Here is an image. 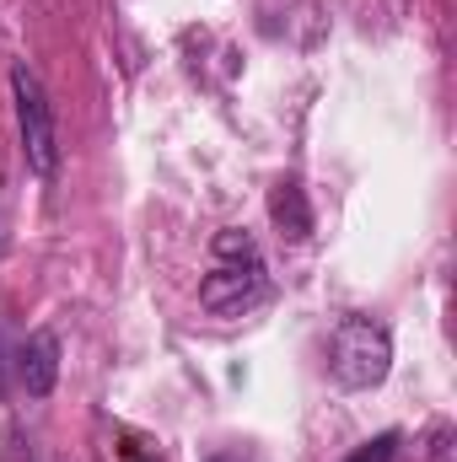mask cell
Here are the masks:
<instances>
[{
    "label": "cell",
    "instance_id": "7a4b0ae2",
    "mask_svg": "<svg viewBox=\"0 0 457 462\" xmlns=\"http://www.w3.org/2000/svg\"><path fill=\"white\" fill-rule=\"evenodd\" d=\"M387 371H393V334L377 318H340L329 334V376L360 393V387H377Z\"/></svg>",
    "mask_w": 457,
    "mask_h": 462
},
{
    "label": "cell",
    "instance_id": "6da1fadb",
    "mask_svg": "<svg viewBox=\"0 0 457 462\" xmlns=\"http://www.w3.org/2000/svg\"><path fill=\"white\" fill-rule=\"evenodd\" d=\"M216 269L200 280V307L210 318H242L269 296V269L258 258V242L247 231H221L210 242Z\"/></svg>",
    "mask_w": 457,
    "mask_h": 462
},
{
    "label": "cell",
    "instance_id": "52a82bcc",
    "mask_svg": "<svg viewBox=\"0 0 457 462\" xmlns=\"http://www.w3.org/2000/svg\"><path fill=\"white\" fill-rule=\"evenodd\" d=\"M431 462H452V430H436V447H431Z\"/></svg>",
    "mask_w": 457,
    "mask_h": 462
},
{
    "label": "cell",
    "instance_id": "5b68a950",
    "mask_svg": "<svg viewBox=\"0 0 457 462\" xmlns=\"http://www.w3.org/2000/svg\"><path fill=\"white\" fill-rule=\"evenodd\" d=\"M269 221L280 226L285 242H307L312 236V205H307V189L296 178H280L269 189Z\"/></svg>",
    "mask_w": 457,
    "mask_h": 462
},
{
    "label": "cell",
    "instance_id": "8992f818",
    "mask_svg": "<svg viewBox=\"0 0 457 462\" xmlns=\"http://www.w3.org/2000/svg\"><path fill=\"white\" fill-rule=\"evenodd\" d=\"M393 452H398V430H382V436L360 441V447H355L344 462H393Z\"/></svg>",
    "mask_w": 457,
    "mask_h": 462
},
{
    "label": "cell",
    "instance_id": "3957f363",
    "mask_svg": "<svg viewBox=\"0 0 457 462\" xmlns=\"http://www.w3.org/2000/svg\"><path fill=\"white\" fill-rule=\"evenodd\" d=\"M11 92H16V129H22V156L38 178L60 172V124H54V103L38 81L33 65H11Z\"/></svg>",
    "mask_w": 457,
    "mask_h": 462
},
{
    "label": "cell",
    "instance_id": "ba28073f",
    "mask_svg": "<svg viewBox=\"0 0 457 462\" xmlns=\"http://www.w3.org/2000/svg\"><path fill=\"white\" fill-rule=\"evenodd\" d=\"M124 462H162V457H156V452H135V447H129V452H124Z\"/></svg>",
    "mask_w": 457,
    "mask_h": 462
},
{
    "label": "cell",
    "instance_id": "277c9868",
    "mask_svg": "<svg viewBox=\"0 0 457 462\" xmlns=\"http://www.w3.org/2000/svg\"><path fill=\"white\" fill-rule=\"evenodd\" d=\"M16 376L27 387V398H49L54 382H60V339L43 328V334H27V345L16 349Z\"/></svg>",
    "mask_w": 457,
    "mask_h": 462
},
{
    "label": "cell",
    "instance_id": "9c48e42d",
    "mask_svg": "<svg viewBox=\"0 0 457 462\" xmlns=\"http://www.w3.org/2000/svg\"><path fill=\"white\" fill-rule=\"evenodd\" d=\"M205 462H253V457H242V452H216V457H205Z\"/></svg>",
    "mask_w": 457,
    "mask_h": 462
}]
</instances>
